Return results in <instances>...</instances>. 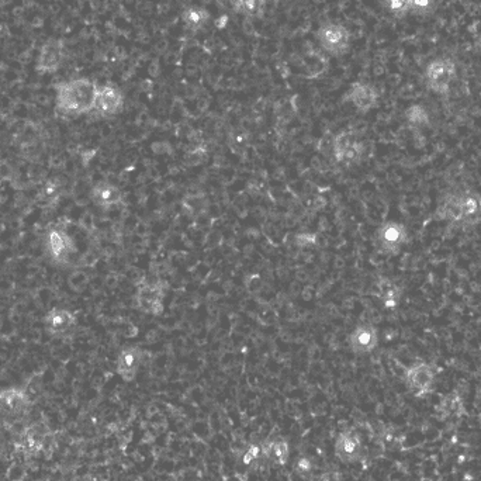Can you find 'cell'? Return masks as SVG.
<instances>
[{
	"label": "cell",
	"instance_id": "1",
	"mask_svg": "<svg viewBox=\"0 0 481 481\" xmlns=\"http://www.w3.org/2000/svg\"><path fill=\"white\" fill-rule=\"evenodd\" d=\"M436 217L456 230H469L481 223V196L467 186H455L437 201Z\"/></svg>",
	"mask_w": 481,
	"mask_h": 481
},
{
	"label": "cell",
	"instance_id": "2",
	"mask_svg": "<svg viewBox=\"0 0 481 481\" xmlns=\"http://www.w3.org/2000/svg\"><path fill=\"white\" fill-rule=\"evenodd\" d=\"M97 88L98 85L88 78H78L59 83L56 86V96H55L56 108L62 114L71 117L92 113Z\"/></svg>",
	"mask_w": 481,
	"mask_h": 481
},
{
	"label": "cell",
	"instance_id": "3",
	"mask_svg": "<svg viewBox=\"0 0 481 481\" xmlns=\"http://www.w3.org/2000/svg\"><path fill=\"white\" fill-rule=\"evenodd\" d=\"M31 401L29 394L20 387L0 390V422L14 424L21 421L30 411Z\"/></svg>",
	"mask_w": 481,
	"mask_h": 481
},
{
	"label": "cell",
	"instance_id": "4",
	"mask_svg": "<svg viewBox=\"0 0 481 481\" xmlns=\"http://www.w3.org/2000/svg\"><path fill=\"white\" fill-rule=\"evenodd\" d=\"M44 249L49 259L56 265H66L76 253V245L66 231L51 227L44 234Z\"/></svg>",
	"mask_w": 481,
	"mask_h": 481
},
{
	"label": "cell",
	"instance_id": "5",
	"mask_svg": "<svg viewBox=\"0 0 481 481\" xmlns=\"http://www.w3.org/2000/svg\"><path fill=\"white\" fill-rule=\"evenodd\" d=\"M317 40L327 54L333 56H340L348 52L350 47V33L349 30L338 23H324L317 31Z\"/></svg>",
	"mask_w": 481,
	"mask_h": 481
},
{
	"label": "cell",
	"instance_id": "6",
	"mask_svg": "<svg viewBox=\"0 0 481 481\" xmlns=\"http://www.w3.org/2000/svg\"><path fill=\"white\" fill-rule=\"evenodd\" d=\"M136 305L148 315H161L165 308V286L162 282H141L136 293Z\"/></svg>",
	"mask_w": 481,
	"mask_h": 481
},
{
	"label": "cell",
	"instance_id": "7",
	"mask_svg": "<svg viewBox=\"0 0 481 481\" xmlns=\"http://www.w3.org/2000/svg\"><path fill=\"white\" fill-rule=\"evenodd\" d=\"M333 152L338 163L352 166L362 161L365 155V145L353 133L343 131L334 138Z\"/></svg>",
	"mask_w": 481,
	"mask_h": 481
},
{
	"label": "cell",
	"instance_id": "8",
	"mask_svg": "<svg viewBox=\"0 0 481 481\" xmlns=\"http://www.w3.org/2000/svg\"><path fill=\"white\" fill-rule=\"evenodd\" d=\"M124 108V95L114 85H101L97 88L96 98L92 114L100 118L118 116Z\"/></svg>",
	"mask_w": 481,
	"mask_h": 481
},
{
	"label": "cell",
	"instance_id": "9",
	"mask_svg": "<svg viewBox=\"0 0 481 481\" xmlns=\"http://www.w3.org/2000/svg\"><path fill=\"white\" fill-rule=\"evenodd\" d=\"M408 241V231L405 226L397 221H387L379 227L376 233V243L382 253L398 255Z\"/></svg>",
	"mask_w": 481,
	"mask_h": 481
},
{
	"label": "cell",
	"instance_id": "10",
	"mask_svg": "<svg viewBox=\"0 0 481 481\" xmlns=\"http://www.w3.org/2000/svg\"><path fill=\"white\" fill-rule=\"evenodd\" d=\"M435 369L432 365L428 362L420 360L412 363L407 370H405V383L408 388L417 395V397H424L431 393V390L435 385Z\"/></svg>",
	"mask_w": 481,
	"mask_h": 481
},
{
	"label": "cell",
	"instance_id": "11",
	"mask_svg": "<svg viewBox=\"0 0 481 481\" xmlns=\"http://www.w3.org/2000/svg\"><path fill=\"white\" fill-rule=\"evenodd\" d=\"M76 325V315L68 308H52L44 317V327L51 337H69L75 333Z\"/></svg>",
	"mask_w": 481,
	"mask_h": 481
},
{
	"label": "cell",
	"instance_id": "12",
	"mask_svg": "<svg viewBox=\"0 0 481 481\" xmlns=\"http://www.w3.org/2000/svg\"><path fill=\"white\" fill-rule=\"evenodd\" d=\"M455 65L450 61H435L427 69V83L433 92L445 95L449 92L450 83L455 78Z\"/></svg>",
	"mask_w": 481,
	"mask_h": 481
},
{
	"label": "cell",
	"instance_id": "13",
	"mask_svg": "<svg viewBox=\"0 0 481 481\" xmlns=\"http://www.w3.org/2000/svg\"><path fill=\"white\" fill-rule=\"evenodd\" d=\"M144 352L138 346H126L120 350L116 360L117 375L124 382H133L143 365Z\"/></svg>",
	"mask_w": 481,
	"mask_h": 481
},
{
	"label": "cell",
	"instance_id": "14",
	"mask_svg": "<svg viewBox=\"0 0 481 481\" xmlns=\"http://www.w3.org/2000/svg\"><path fill=\"white\" fill-rule=\"evenodd\" d=\"M66 58L65 44L59 40L47 41L39 52L37 58V69L41 74H54L56 72Z\"/></svg>",
	"mask_w": 481,
	"mask_h": 481
},
{
	"label": "cell",
	"instance_id": "15",
	"mask_svg": "<svg viewBox=\"0 0 481 481\" xmlns=\"http://www.w3.org/2000/svg\"><path fill=\"white\" fill-rule=\"evenodd\" d=\"M349 348L356 355L372 353L379 345V331L370 324L358 325L349 335Z\"/></svg>",
	"mask_w": 481,
	"mask_h": 481
},
{
	"label": "cell",
	"instance_id": "16",
	"mask_svg": "<svg viewBox=\"0 0 481 481\" xmlns=\"http://www.w3.org/2000/svg\"><path fill=\"white\" fill-rule=\"evenodd\" d=\"M345 100L353 104V107L360 113H368L373 110L379 103V92L370 83L358 82L350 86Z\"/></svg>",
	"mask_w": 481,
	"mask_h": 481
},
{
	"label": "cell",
	"instance_id": "17",
	"mask_svg": "<svg viewBox=\"0 0 481 481\" xmlns=\"http://www.w3.org/2000/svg\"><path fill=\"white\" fill-rule=\"evenodd\" d=\"M91 198L100 207L101 210H111L123 204L124 196L123 192L113 183L110 182H98L96 183L92 191H91Z\"/></svg>",
	"mask_w": 481,
	"mask_h": 481
},
{
	"label": "cell",
	"instance_id": "18",
	"mask_svg": "<svg viewBox=\"0 0 481 481\" xmlns=\"http://www.w3.org/2000/svg\"><path fill=\"white\" fill-rule=\"evenodd\" d=\"M335 453H337L338 459L345 463L356 462L362 455L360 437L353 431H345L340 433L335 443Z\"/></svg>",
	"mask_w": 481,
	"mask_h": 481
},
{
	"label": "cell",
	"instance_id": "19",
	"mask_svg": "<svg viewBox=\"0 0 481 481\" xmlns=\"http://www.w3.org/2000/svg\"><path fill=\"white\" fill-rule=\"evenodd\" d=\"M376 295L385 310H395L402 298L401 286L390 278L380 276L376 282Z\"/></svg>",
	"mask_w": 481,
	"mask_h": 481
},
{
	"label": "cell",
	"instance_id": "20",
	"mask_svg": "<svg viewBox=\"0 0 481 481\" xmlns=\"http://www.w3.org/2000/svg\"><path fill=\"white\" fill-rule=\"evenodd\" d=\"M236 13L248 19H260L266 10V0H228Z\"/></svg>",
	"mask_w": 481,
	"mask_h": 481
},
{
	"label": "cell",
	"instance_id": "21",
	"mask_svg": "<svg viewBox=\"0 0 481 481\" xmlns=\"http://www.w3.org/2000/svg\"><path fill=\"white\" fill-rule=\"evenodd\" d=\"M182 19H183V23H185V26H186L188 30H191L193 33H197V31H200L208 23L210 14L203 7L192 6V7H188L183 11Z\"/></svg>",
	"mask_w": 481,
	"mask_h": 481
},
{
	"label": "cell",
	"instance_id": "22",
	"mask_svg": "<svg viewBox=\"0 0 481 481\" xmlns=\"http://www.w3.org/2000/svg\"><path fill=\"white\" fill-rule=\"evenodd\" d=\"M263 455L269 460H272L275 465L283 466L288 463V459H289V445L286 440H282V439L269 442L263 447Z\"/></svg>",
	"mask_w": 481,
	"mask_h": 481
},
{
	"label": "cell",
	"instance_id": "23",
	"mask_svg": "<svg viewBox=\"0 0 481 481\" xmlns=\"http://www.w3.org/2000/svg\"><path fill=\"white\" fill-rule=\"evenodd\" d=\"M46 443V432L41 425L29 428L21 436V445L29 452H39Z\"/></svg>",
	"mask_w": 481,
	"mask_h": 481
},
{
	"label": "cell",
	"instance_id": "24",
	"mask_svg": "<svg viewBox=\"0 0 481 481\" xmlns=\"http://www.w3.org/2000/svg\"><path fill=\"white\" fill-rule=\"evenodd\" d=\"M405 120L410 124V127L415 130H422L428 126L430 116L425 107H422L421 104H415L405 111Z\"/></svg>",
	"mask_w": 481,
	"mask_h": 481
},
{
	"label": "cell",
	"instance_id": "25",
	"mask_svg": "<svg viewBox=\"0 0 481 481\" xmlns=\"http://www.w3.org/2000/svg\"><path fill=\"white\" fill-rule=\"evenodd\" d=\"M61 197V185L58 181H49L39 193V200L41 206H52Z\"/></svg>",
	"mask_w": 481,
	"mask_h": 481
},
{
	"label": "cell",
	"instance_id": "26",
	"mask_svg": "<svg viewBox=\"0 0 481 481\" xmlns=\"http://www.w3.org/2000/svg\"><path fill=\"white\" fill-rule=\"evenodd\" d=\"M460 408H462V398L457 394V391H453L452 394L445 397L443 401L440 402V411H443L446 415L457 414Z\"/></svg>",
	"mask_w": 481,
	"mask_h": 481
},
{
	"label": "cell",
	"instance_id": "27",
	"mask_svg": "<svg viewBox=\"0 0 481 481\" xmlns=\"http://www.w3.org/2000/svg\"><path fill=\"white\" fill-rule=\"evenodd\" d=\"M262 453H263V447H260V446H258V445H252V446L248 449V452L243 455V463H245V465H249V463L258 460V459L262 456Z\"/></svg>",
	"mask_w": 481,
	"mask_h": 481
},
{
	"label": "cell",
	"instance_id": "28",
	"mask_svg": "<svg viewBox=\"0 0 481 481\" xmlns=\"http://www.w3.org/2000/svg\"><path fill=\"white\" fill-rule=\"evenodd\" d=\"M295 243L298 246H311L317 243V236L315 234H308V233H301L295 237Z\"/></svg>",
	"mask_w": 481,
	"mask_h": 481
},
{
	"label": "cell",
	"instance_id": "29",
	"mask_svg": "<svg viewBox=\"0 0 481 481\" xmlns=\"http://www.w3.org/2000/svg\"><path fill=\"white\" fill-rule=\"evenodd\" d=\"M411 0H388V7L394 13H402L408 9Z\"/></svg>",
	"mask_w": 481,
	"mask_h": 481
},
{
	"label": "cell",
	"instance_id": "30",
	"mask_svg": "<svg viewBox=\"0 0 481 481\" xmlns=\"http://www.w3.org/2000/svg\"><path fill=\"white\" fill-rule=\"evenodd\" d=\"M295 469H297L300 473L310 472V462H308L307 459H301V460L295 465Z\"/></svg>",
	"mask_w": 481,
	"mask_h": 481
},
{
	"label": "cell",
	"instance_id": "31",
	"mask_svg": "<svg viewBox=\"0 0 481 481\" xmlns=\"http://www.w3.org/2000/svg\"><path fill=\"white\" fill-rule=\"evenodd\" d=\"M411 3H414V6H417V7H425V6H428L430 0H412Z\"/></svg>",
	"mask_w": 481,
	"mask_h": 481
},
{
	"label": "cell",
	"instance_id": "32",
	"mask_svg": "<svg viewBox=\"0 0 481 481\" xmlns=\"http://www.w3.org/2000/svg\"><path fill=\"white\" fill-rule=\"evenodd\" d=\"M411 1H412V0H411Z\"/></svg>",
	"mask_w": 481,
	"mask_h": 481
}]
</instances>
